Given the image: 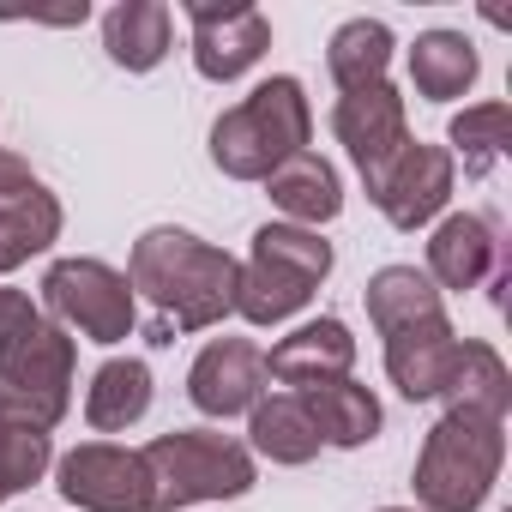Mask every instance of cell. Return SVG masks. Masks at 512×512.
Instances as JSON below:
<instances>
[{"label": "cell", "instance_id": "5", "mask_svg": "<svg viewBox=\"0 0 512 512\" xmlns=\"http://www.w3.org/2000/svg\"><path fill=\"white\" fill-rule=\"evenodd\" d=\"M151 470V512H181L205 500H241L260 482V464L235 434L217 428H169L151 446H139Z\"/></svg>", "mask_w": 512, "mask_h": 512}, {"label": "cell", "instance_id": "26", "mask_svg": "<svg viewBox=\"0 0 512 512\" xmlns=\"http://www.w3.org/2000/svg\"><path fill=\"white\" fill-rule=\"evenodd\" d=\"M446 151L464 163V175H488L512 151V109L506 103H470L446 121Z\"/></svg>", "mask_w": 512, "mask_h": 512}, {"label": "cell", "instance_id": "12", "mask_svg": "<svg viewBox=\"0 0 512 512\" xmlns=\"http://www.w3.org/2000/svg\"><path fill=\"white\" fill-rule=\"evenodd\" d=\"M187 398L211 422L247 416L266 398V350L253 338H211L187 368Z\"/></svg>", "mask_w": 512, "mask_h": 512}, {"label": "cell", "instance_id": "15", "mask_svg": "<svg viewBox=\"0 0 512 512\" xmlns=\"http://www.w3.org/2000/svg\"><path fill=\"white\" fill-rule=\"evenodd\" d=\"M356 368V338L338 314H320V320H302L290 338L272 344L266 356V380L278 386H320V380H344Z\"/></svg>", "mask_w": 512, "mask_h": 512}, {"label": "cell", "instance_id": "22", "mask_svg": "<svg viewBox=\"0 0 512 512\" xmlns=\"http://www.w3.org/2000/svg\"><path fill=\"white\" fill-rule=\"evenodd\" d=\"M151 410V368L139 356H109L85 386V422L97 434H127Z\"/></svg>", "mask_w": 512, "mask_h": 512}, {"label": "cell", "instance_id": "29", "mask_svg": "<svg viewBox=\"0 0 512 512\" xmlns=\"http://www.w3.org/2000/svg\"><path fill=\"white\" fill-rule=\"evenodd\" d=\"M380 512H416V506H380Z\"/></svg>", "mask_w": 512, "mask_h": 512}, {"label": "cell", "instance_id": "13", "mask_svg": "<svg viewBox=\"0 0 512 512\" xmlns=\"http://www.w3.org/2000/svg\"><path fill=\"white\" fill-rule=\"evenodd\" d=\"M506 266V241L494 229V217L482 211H446L428 235V284L446 296V290H482L494 272Z\"/></svg>", "mask_w": 512, "mask_h": 512}, {"label": "cell", "instance_id": "10", "mask_svg": "<svg viewBox=\"0 0 512 512\" xmlns=\"http://www.w3.org/2000/svg\"><path fill=\"white\" fill-rule=\"evenodd\" d=\"M187 25H193V73L211 85H235L272 49V19L247 0H187Z\"/></svg>", "mask_w": 512, "mask_h": 512}, {"label": "cell", "instance_id": "17", "mask_svg": "<svg viewBox=\"0 0 512 512\" xmlns=\"http://www.w3.org/2000/svg\"><path fill=\"white\" fill-rule=\"evenodd\" d=\"M296 398H302V410H308V422H314L320 446L356 452V446L380 440V428H386V410H380V398H374L362 380H350V374H344V380H320V386H302Z\"/></svg>", "mask_w": 512, "mask_h": 512}, {"label": "cell", "instance_id": "20", "mask_svg": "<svg viewBox=\"0 0 512 512\" xmlns=\"http://www.w3.org/2000/svg\"><path fill=\"white\" fill-rule=\"evenodd\" d=\"M482 79V55L464 31H422L410 43V85L428 103H452Z\"/></svg>", "mask_w": 512, "mask_h": 512}, {"label": "cell", "instance_id": "6", "mask_svg": "<svg viewBox=\"0 0 512 512\" xmlns=\"http://www.w3.org/2000/svg\"><path fill=\"white\" fill-rule=\"evenodd\" d=\"M73 374H79V344L67 326L43 314L31 332L0 344V422L55 434L73 410Z\"/></svg>", "mask_w": 512, "mask_h": 512}, {"label": "cell", "instance_id": "11", "mask_svg": "<svg viewBox=\"0 0 512 512\" xmlns=\"http://www.w3.org/2000/svg\"><path fill=\"white\" fill-rule=\"evenodd\" d=\"M61 223H67V211L31 175V163L0 151V278L31 266L37 253H49L61 241Z\"/></svg>", "mask_w": 512, "mask_h": 512}, {"label": "cell", "instance_id": "1", "mask_svg": "<svg viewBox=\"0 0 512 512\" xmlns=\"http://www.w3.org/2000/svg\"><path fill=\"white\" fill-rule=\"evenodd\" d=\"M235 272L241 260L223 247H211L205 235L193 229H175V223H157L133 241L127 253V284L133 296L151 302V344H175L187 332H211L235 314Z\"/></svg>", "mask_w": 512, "mask_h": 512}, {"label": "cell", "instance_id": "9", "mask_svg": "<svg viewBox=\"0 0 512 512\" xmlns=\"http://www.w3.org/2000/svg\"><path fill=\"white\" fill-rule=\"evenodd\" d=\"M55 488L79 512H151V470L139 446L85 440L55 458Z\"/></svg>", "mask_w": 512, "mask_h": 512}, {"label": "cell", "instance_id": "16", "mask_svg": "<svg viewBox=\"0 0 512 512\" xmlns=\"http://www.w3.org/2000/svg\"><path fill=\"white\" fill-rule=\"evenodd\" d=\"M452 368H458V332H452L446 314L440 320H422V326H404V332L386 338V380L410 404L440 398L446 380H452Z\"/></svg>", "mask_w": 512, "mask_h": 512}, {"label": "cell", "instance_id": "25", "mask_svg": "<svg viewBox=\"0 0 512 512\" xmlns=\"http://www.w3.org/2000/svg\"><path fill=\"white\" fill-rule=\"evenodd\" d=\"M392 25L386 19H344L326 43V73L338 91H362V85H380L386 67H392Z\"/></svg>", "mask_w": 512, "mask_h": 512}, {"label": "cell", "instance_id": "8", "mask_svg": "<svg viewBox=\"0 0 512 512\" xmlns=\"http://www.w3.org/2000/svg\"><path fill=\"white\" fill-rule=\"evenodd\" d=\"M374 211L392 223V229H428L446 205H452V187H458V163L446 145H422L410 139L404 151H392L374 175H362Z\"/></svg>", "mask_w": 512, "mask_h": 512}, {"label": "cell", "instance_id": "23", "mask_svg": "<svg viewBox=\"0 0 512 512\" xmlns=\"http://www.w3.org/2000/svg\"><path fill=\"white\" fill-rule=\"evenodd\" d=\"M362 302H368V320H374L380 338L446 314V296H440V290L428 284V272H416V266H380V272L368 278Z\"/></svg>", "mask_w": 512, "mask_h": 512}, {"label": "cell", "instance_id": "2", "mask_svg": "<svg viewBox=\"0 0 512 512\" xmlns=\"http://www.w3.org/2000/svg\"><path fill=\"white\" fill-rule=\"evenodd\" d=\"M314 139V109L296 73H272L266 85H253L235 109L211 121V163L229 181H266L278 163L308 151Z\"/></svg>", "mask_w": 512, "mask_h": 512}, {"label": "cell", "instance_id": "24", "mask_svg": "<svg viewBox=\"0 0 512 512\" xmlns=\"http://www.w3.org/2000/svg\"><path fill=\"white\" fill-rule=\"evenodd\" d=\"M440 398H446V410H470V416L506 422V410H512V374H506L500 350L482 344V338H458V368H452V380H446Z\"/></svg>", "mask_w": 512, "mask_h": 512}, {"label": "cell", "instance_id": "18", "mask_svg": "<svg viewBox=\"0 0 512 512\" xmlns=\"http://www.w3.org/2000/svg\"><path fill=\"white\" fill-rule=\"evenodd\" d=\"M266 193L284 211V223H302V229H320L344 211V181L320 151H296L290 163H278L266 175Z\"/></svg>", "mask_w": 512, "mask_h": 512}, {"label": "cell", "instance_id": "28", "mask_svg": "<svg viewBox=\"0 0 512 512\" xmlns=\"http://www.w3.org/2000/svg\"><path fill=\"white\" fill-rule=\"evenodd\" d=\"M43 320V308L25 296V290H0V344H13L19 332H31Z\"/></svg>", "mask_w": 512, "mask_h": 512}, {"label": "cell", "instance_id": "21", "mask_svg": "<svg viewBox=\"0 0 512 512\" xmlns=\"http://www.w3.org/2000/svg\"><path fill=\"white\" fill-rule=\"evenodd\" d=\"M247 452L253 458H272V464H314L320 458V434L302 410L296 392H272L247 410Z\"/></svg>", "mask_w": 512, "mask_h": 512}, {"label": "cell", "instance_id": "19", "mask_svg": "<svg viewBox=\"0 0 512 512\" xmlns=\"http://www.w3.org/2000/svg\"><path fill=\"white\" fill-rule=\"evenodd\" d=\"M169 43H175V13L163 7V0H115V7L103 13V49L127 73L163 67Z\"/></svg>", "mask_w": 512, "mask_h": 512}, {"label": "cell", "instance_id": "4", "mask_svg": "<svg viewBox=\"0 0 512 512\" xmlns=\"http://www.w3.org/2000/svg\"><path fill=\"white\" fill-rule=\"evenodd\" d=\"M500 458H506V422L446 410L422 434V452L410 470L416 512H482L500 482Z\"/></svg>", "mask_w": 512, "mask_h": 512}, {"label": "cell", "instance_id": "3", "mask_svg": "<svg viewBox=\"0 0 512 512\" xmlns=\"http://www.w3.org/2000/svg\"><path fill=\"white\" fill-rule=\"evenodd\" d=\"M332 241H320V229L302 223H260L253 229V247L235 272V314L247 326H284L296 320L320 284L332 278Z\"/></svg>", "mask_w": 512, "mask_h": 512}, {"label": "cell", "instance_id": "14", "mask_svg": "<svg viewBox=\"0 0 512 512\" xmlns=\"http://www.w3.org/2000/svg\"><path fill=\"white\" fill-rule=\"evenodd\" d=\"M332 133H338V145L350 151L356 175H374L392 151H404V145H410V115H404L398 85H392V79H380V85L344 91V97H338V109H332Z\"/></svg>", "mask_w": 512, "mask_h": 512}, {"label": "cell", "instance_id": "27", "mask_svg": "<svg viewBox=\"0 0 512 512\" xmlns=\"http://www.w3.org/2000/svg\"><path fill=\"white\" fill-rule=\"evenodd\" d=\"M49 470H55V440L49 434L0 422V506L13 494H25V488H37Z\"/></svg>", "mask_w": 512, "mask_h": 512}, {"label": "cell", "instance_id": "7", "mask_svg": "<svg viewBox=\"0 0 512 512\" xmlns=\"http://www.w3.org/2000/svg\"><path fill=\"white\" fill-rule=\"evenodd\" d=\"M43 308L55 314V326L91 338V344H121L139 326V296L127 284V272H115L109 260L73 253L43 272Z\"/></svg>", "mask_w": 512, "mask_h": 512}]
</instances>
